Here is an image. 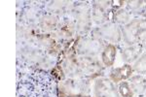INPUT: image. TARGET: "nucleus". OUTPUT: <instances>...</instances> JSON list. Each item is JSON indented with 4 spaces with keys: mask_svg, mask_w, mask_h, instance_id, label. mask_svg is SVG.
Segmentation results:
<instances>
[{
    "mask_svg": "<svg viewBox=\"0 0 146 97\" xmlns=\"http://www.w3.org/2000/svg\"><path fill=\"white\" fill-rule=\"evenodd\" d=\"M114 54H115V49L113 47H108L106 51L103 53V60L106 64H111L114 59Z\"/></svg>",
    "mask_w": 146,
    "mask_h": 97,
    "instance_id": "f257e3e1",
    "label": "nucleus"
},
{
    "mask_svg": "<svg viewBox=\"0 0 146 97\" xmlns=\"http://www.w3.org/2000/svg\"><path fill=\"white\" fill-rule=\"evenodd\" d=\"M129 72H131V69H129V66H126V67H125L124 69H122V70H121V75H122V77H124V78L128 77L129 74Z\"/></svg>",
    "mask_w": 146,
    "mask_h": 97,
    "instance_id": "7ed1b4c3",
    "label": "nucleus"
},
{
    "mask_svg": "<svg viewBox=\"0 0 146 97\" xmlns=\"http://www.w3.org/2000/svg\"><path fill=\"white\" fill-rule=\"evenodd\" d=\"M52 75H53L54 77H56V79H62V71L60 67H56L55 69H53V71H52Z\"/></svg>",
    "mask_w": 146,
    "mask_h": 97,
    "instance_id": "f03ea898",
    "label": "nucleus"
}]
</instances>
